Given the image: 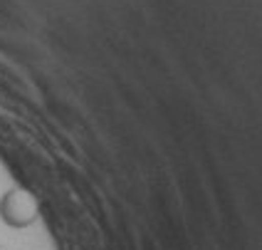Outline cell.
<instances>
[{
  "instance_id": "1",
  "label": "cell",
  "mask_w": 262,
  "mask_h": 250,
  "mask_svg": "<svg viewBox=\"0 0 262 250\" xmlns=\"http://www.w3.org/2000/svg\"><path fill=\"white\" fill-rule=\"evenodd\" d=\"M0 218L13 225V228H25L37 218V201L23 189H13L3 196L0 201Z\"/></svg>"
}]
</instances>
